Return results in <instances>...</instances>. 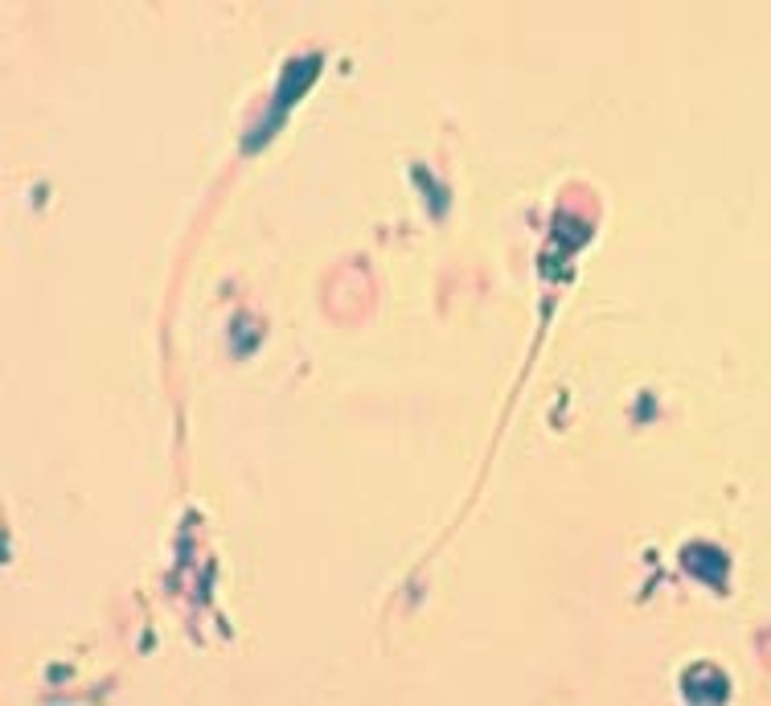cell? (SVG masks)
I'll use <instances>...</instances> for the list:
<instances>
[{"label":"cell","instance_id":"3","mask_svg":"<svg viewBox=\"0 0 771 706\" xmlns=\"http://www.w3.org/2000/svg\"><path fill=\"white\" fill-rule=\"evenodd\" d=\"M316 70H321V58H300V63L288 66V75H283V82H279L276 108H283V103H295L300 94L309 91L312 79H316Z\"/></svg>","mask_w":771,"mask_h":706},{"label":"cell","instance_id":"1","mask_svg":"<svg viewBox=\"0 0 771 706\" xmlns=\"http://www.w3.org/2000/svg\"><path fill=\"white\" fill-rule=\"evenodd\" d=\"M681 567L694 575V580L709 583V587H723L726 583V571H730V563H726V554L718 547H709V542H694V547L681 550Z\"/></svg>","mask_w":771,"mask_h":706},{"label":"cell","instance_id":"2","mask_svg":"<svg viewBox=\"0 0 771 706\" xmlns=\"http://www.w3.org/2000/svg\"><path fill=\"white\" fill-rule=\"evenodd\" d=\"M681 694H685L690 703H726L730 682H726V674L714 670V665H694V670H685V677H681Z\"/></svg>","mask_w":771,"mask_h":706}]
</instances>
